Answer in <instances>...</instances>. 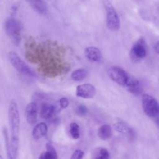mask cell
I'll list each match as a JSON object with an SVG mask.
<instances>
[{"label":"cell","mask_w":159,"mask_h":159,"mask_svg":"<svg viewBox=\"0 0 159 159\" xmlns=\"http://www.w3.org/2000/svg\"><path fill=\"white\" fill-rule=\"evenodd\" d=\"M8 120L11 134L9 159H15L17 157L18 155L20 131V114L17 104L15 100H11L9 103Z\"/></svg>","instance_id":"1"},{"label":"cell","mask_w":159,"mask_h":159,"mask_svg":"<svg viewBox=\"0 0 159 159\" xmlns=\"http://www.w3.org/2000/svg\"><path fill=\"white\" fill-rule=\"evenodd\" d=\"M4 30L12 42L16 46H18L21 40V23L14 17H9L5 21Z\"/></svg>","instance_id":"2"},{"label":"cell","mask_w":159,"mask_h":159,"mask_svg":"<svg viewBox=\"0 0 159 159\" xmlns=\"http://www.w3.org/2000/svg\"><path fill=\"white\" fill-rule=\"evenodd\" d=\"M7 58L11 64L18 72L25 76L30 77L35 76V73L34 71L16 52L14 51L9 52L7 54Z\"/></svg>","instance_id":"3"},{"label":"cell","mask_w":159,"mask_h":159,"mask_svg":"<svg viewBox=\"0 0 159 159\" xmlns=\"http://www.w3.org/2000/svg\"><path fill=\"white\" fill-rule=\"evenodd\" d=\"M104 6L106 12V25L109 29L117 31L120 29V19L115 8L108 0L104 1Z\"/></svg>","instance_id":"4"},{"label":"cell","mask_w":159,"mask_h":159,"mask_svg":"<svg viewBox=\"0 0 159 159\" xmlns=\"http://www.w3.org/2000/svg\"><path fill=\"white\" fill-rule=\"evenodd\" d=\"M142 106L145 114L150 117L158 116L159 106L157 101L152 96L148 94H143L142 96Z\"/></svg>","instance_id":"5"},{"label":"cell","mask_w":159,"mask_h":159,"mask_svg":"<svg viewBox=\"0 0 159 159\" xmlns=\"http://www.w3.org/2000/svg\"><path fill=\"white\" fill-rule=\"evenodd\" d=\"M146 55L147 44L145 39L141 37L132 45L130 52V57L134 61H139L145 58Z\"/></svg>","instance_id":"6"},{"label":"cell","mask_w":159,"mask_h":159,"mask_svg":"<svg viewBox=\"0 0 159 159\" xmlns=\"http://www.w3.org/2000/svg\"><path fill=\"white\" fill-rule=\"evenodd\" d=\"M110 78L120 86H125L129 75L122 68L119 66H112L108 70Z\"/></svg>","instance_id":"7"},{"label":"cell","mask_w":159,"mask_h":159,"mask_svg":"<svg viewBox=\"0 0 159 159\" xmlns=\"http://www.w3.org/2000/svg\"><path fill=\"white\" fill-rule=\"evenodd\" d=\"M96 93V88L90 83H84L77 86L76 89V95L78 97L90 99L93 98Z\"/></svg>","instance_id":"8"},{"label":"cell","mask_w":159,"mask_h":159,"mask_svg":"<svg viewBox=\"0 0 159 159\" xmlns=\"http://www.w3.org/2000/svg\"><path fill=\"white\" fill-rule=\"evenodd\" d=\"M38 106L36 102H31L29 103L25 109V117L27 123L34 125L37 119Z\"/></svg>","instance_id":"9"},{"label":"cell","mask_w":159,"mask_h":159,"mask_svg":"<svg viewBox=\"0 0 159 159\" xmlns=\"http://www.w3.org/2000/svg\"><path fill=\"white\" fill-rule=\"evenodd\" d=\"M125 87L129 93L135 96L139 95L142 90L140 81L137 78L130 76H129Z\"/></svg>","instance_id":"10"},{"label":"cell","mask_w":159,"mask_h":159,"mask_svg":"<svg viewBox=\"0 0 159 159\" xmlns=\"http://www.w3.org/2000/svg\"><path fill=\"white\" fill-rule=\"evenodd\" d=\"M84 55L86 58L92 62H98L102 58L101 50L96 47H88L84 49Z\"/></svg>","instance_id":"11"},{"label":"cell","mask_w":159,"mask_h":159,"mask_svg":"<svg viewBox=\"0 0 159 159\" xmlns=\"http://www.w3.org/2000/svg\"><path fill=\"white\" fill-rule=\"evenodd\" d=\"M28 4L37 12L43 14L47 11V5L44 0H26Z\"/></svg>","instance_id":"12"},{"label":"cell","mask_w":159,"mask_h":159,"mask_svg":"<svg viewBox=\"0 0 159 159\" xmlns=\"http://www.w3.org/2000/svg\"><path fill=\"white\" fill-rule=\"evenodd\" d=\"M48 127L45 123L40 122L35 125L32 130V136L35 140H39L45 137L47 133Z\"/></svg>","instance_id":"13"},{"label":"cell","mask_w":159,"mask_h":159,"mask_svg":"<svg viewBox=\"0 0 159 159\" xmlns=\"http://www.w3.org/2000/svg\"><path fill=\"white\" fill-rule=\"evenodd\" d=\"M114 128L117 132L125 134L130 138H132L134 136V132L132 129L123 122H117L115 123L114 124Z\"/></svg>","instance_id":"14"},{"label":"cell","mask_w":159,"mask_h":159,"mask_svg":"<svg viewBox=\"0 0 159 159\" xmlns=\"http://www.w3.org/2000/svg\"><path fill=\"white\" fill-rule=\"evenodd\" d=\"M40 114L42 118L44 119H50L55 114V107L54 105L44 103L41 106Z\"/></svg>","instance_id":"15"},{"label":"cell","mask_w":159,"mask_h":159,"mask_svg":"<svg viewBox=\"0 0 159 159\" xmlns=\"http://www.w3.org/2000/svg\"><path fill=\"white\" fill-rule=\"evenodd\" d=\"M97 134L101 140H106L110 139L112 135V127L108 124L102 125L98 128Z\"/></svg>","instance_id":"16"},{"label":"cell","mask_w":159,"mask_h":159,"mask_svg":"<svg viewBox=\"0 0 159 159\" xmlns=\"http://www.w3.org/2000/svg\"><path fill=\"white\" fill-rule=\"evenodd\" d=\"M46 149H47V150L45 152H42L40 154V155L39 156V158H40V159H56V158H57V152L51 143L48 142L47 143Z\"/></svg>","instance_id":"17"},{"label":"cell","mask_w":159,"mask_h":159,"mask_svg":"<svg viewBox=\"0 0 159 159\" xmlns=\"http://www.w3.org/2000/svg\"><path fill=\"white\" fill-rule=\"evenodd\" d=\"M88 71L84 68H78L74 70L71 74V78L75 81H80L87 77Z\"/></svg>","instance_id":"18"},{"label":"cell","mask_w":159,"mask_h":159,"mask_svg":"<svg viewBox=\"0 0 159 159\" xmlns=\"http://www.w3.org/2000/svg\"><path fill=\"white\" fill-rule=\"evenodd\" d=\"M69 104V102L67 98H61L59 99V101L54 105L55 107V114H58L61 111V110L64 109L68 107Z\"/></svg>","instance_id":"19"},{"label":"cell","mask_w":159,"mask_h":159,"mask_svg":"<svg viewBox=\"0 0 159 159\" xmlns=\"http://www.w3.org/2000/svg\"><path fill=\"white\" fill-rule=\"evenodd\" d=\"M70 133L73 139H78L80 137V129L76 122H71L70 124Z\"/></svg>","instance_id":"20"},{"label":"cell","mask_w":159,"mask_h":159,"mask_svg":"<svg viewBox=\"0 0 159 159\" xmlns=\"http://www.w3.org/2000/svg\"><path fill=\"white\" fill-rule=\"evenodd\" d=\"M2 134H3V136H4V139L5 148H6L7 157L8 158H9V157H10V139H9L7 129L6 127H3V128H2Z\"/></svg>","instance_id":"21"},{"label":"cell","mask_w":159,"mask_h":159,"mask_svg":"<svg viewBox=\"0 0 159 159\" xmlns=\"http://www.w3.org/2000/svg\"><path fill=\"white\" fill-rule=\"evenodd\" d=\"M95 158L99 159H107L110 158L109 152L105 148H99L98 150L96 152V156L94 157Z\"/></svg>","instance_id":"22"},{"label":"cell","mask_w":159,"mask_h":159,"mask_svg":"<svg viewBox=\"0 0 159 159\" xmlns=\"http://www.w3.org/2000/svg\"><path fill=\"white\" fill-rule=\"evenodd\" d=\"M76 112L80 116H84L88 113V108L84 104H80L76 107Z\"/></svg>","instance_id":"23"},{"label":"cell","mask_w":159,"mask_h":159,"mask_svg":"<svg viewBox=\"0 0 159 159\" xmlns=\"http://www.w3.org/2000/svg\"><path fill=\"white\" fill-rule=\"evenodd\" d=\"M84 156V152L80 150V149H76L74 151L73 153L71 158H75V159H81Z\"/></svg>","instance_id":"24"},{"label":"cell","mask_w":159,"mask_h":159,"mask_svg":"<svg viewBox=\"0 0 159 159\" xmlns=\"http://www.w3.org/2000/svg\"><path fill=\"white\" fill-rule=\"evenodd\" d=\"M153 49L155 51V52L158 54V42H157L155 43H154Z\"/></svg>","instance_id":"25"},{"label":"cell","mask_w":159,"mask_h":159,"mask_svg":"<svg viewBox=\"0 0 159 159\" xmlns=\"http://www.w3.org/2000/svg\"><path fill=\"white\" fill-rule=\"evenodd\" d=\"M3 158V157H2V156H1V155H0V159H2Z\"/></svg>","instance_id":"26"},{"label":"cell","mask_w":159,"mask_h":159,"mask_svg":"<svg viewBox=\"0 0 159 159\" xmlns=\"http://www.w3.org/2000/svg\"><path fill=\"white\" fill-rule=\"evenodd\" d=\"M81 1H85V0H81Z\"/></svg>","instance_id":"27"}]
</instances>
